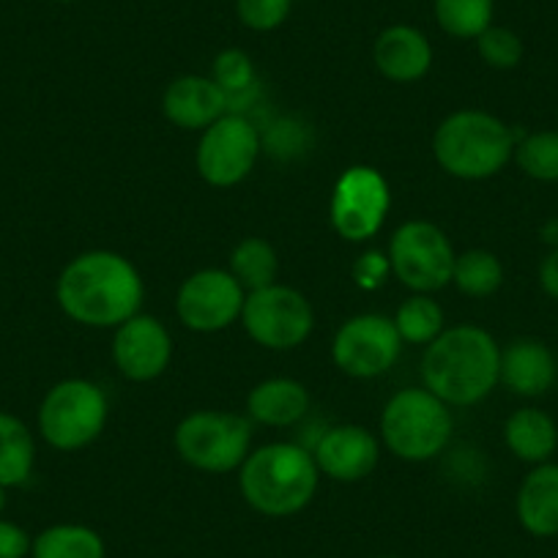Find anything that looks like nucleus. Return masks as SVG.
Returning <instances> with one entry per match:
<instances>
[{
  "instance_id": "1",
  "label": "nucleus",
  "mask_w": 558,
  "mask_h": 558,
  "mask_svg": "<svg viewBox=\"0 0 558 558\" xmlns=\"http://www.w3.org/2000/svg\"><path fill=\"white\" fill-rule=\"evenodd\" d=\"M146 296L137 268L118 252L94 250L74 257L58 277L56 299L74 324L118 329L134 318Z\"/></svg>"
},
{
  "instance_id": "2",
  "label": "nucleus",
  "mask_w": 558,
  "mask_h": 558,
  "mask_svg": "<svg viewBox=\"0 0 558 558\" xmlns=\"http://www.w3.org/2000/svg\"><path fill=\"white\" fill-rule=\"evenodd\" d=\"M501 378V348L482 326L444 329L427 345L422 359V380L447 405H476Z\"/></svg>"
},
{
  "instance_id": "3",
  "label": "nucleus",
  "mask_w": 558,
  "mask_h": 558,
  "mask_svg": "<svg viewBox=\"0 0 558 558\" xmlns=\"http://www.w3.org/2000/svg\"><path fill=\"white\" fill-rule=\"evenodd\" d=\"M320 471L313 454L296 444H266L241 465V496L266 518L299 514L318 490Z\"/></svg>"
},
{
  "instance_id": "4",
  "label": "nucleus",
  "mask_w": 558,
  "mask_h": 558,
  "mask_svg": "<svg viewBox=\"0 0 558 558\" xmlns=\"http://www.w3.org/2000/svg\"><path fill=\"white\" fill-rule=\"evenodd\" d=\"M518 134L485 110H458L433 134V154L449 175L485 181L501 173L514 157Z\"/></svg>"
},
{
  "instance_id": "5",
  "label": "nucleus",
  "mask_w": 558,
  "mask_h": 558,
  "mask_svg": "<svg viewBox=\"0 0 558 558\" xmlns=\"http://www.w3.org/2000/svg\"><path fill=\"white\" fill-rule=\"evenodd\" d=\"M454 430L452 411L430 389H402L380 413V436L391 454L425 463L447 449Z\"/></svg>"
},
{
  "instance_id": "6",
  "label": "nucleus",
  "mask_w": 558,
  "mask_h": 558,
  "mask_svg": "<svg viewBox=\"0 0 558 558\" xmlns=\"http://www.w3.org/2000/svg\"><path fill=\"white\" fill-rule=\"evenodd\" d=\"M107 425V397L96 384L69 378L52 386L39 405V433L58 452H74L101 436Z\"/></svg>"
},
{
  "instance_id": "7",
  "label": "nucleus",
  "mask_w": 558,
  "mask_h": 558,
  "mask_svg": "<svg viewBox=\"0 0 558 558\" xmlns=\"http://www.w3.org/2000/svg\"><path fill=\"white\" fill-rule=\"evenodd\" d=\"M252 425L225 411H195L175 427L181 460L206 474H230L250 458Z\"/></svg>"
},
{
  "instance_id": "8",
  "label": "nucleus",
  "mask_w": 558,
  "mask_h": 558,
  "mask_svg": "<svg viewBox=\"0 0 558 558\" xmlns=\"http://www.w3.org/2000/svg\"><path fill=\"white\" fill-rule=\"evenodd\" d=\"M454 246L433 222H405L395 230L389 244V266L402 286L416 293H436L452 282Z\"/></svg>"
},
{
  "instance_id": "9",
  "label": "nucleus",
  "mask_w": 558,
  "mask_h": 558,
  "mask_svg": "<svg viewBox=\"0 0 558 558\" xmlns=\"http://www.w3.org/2000/svg\"><path fill=\"white\" fill-rule=\"evenodd\" d=\"M241 324L257 345L268 351H293L313 335L315 315L304 293L274 282L246 293Z\"/></svg>"
},
{
  "instance_id": "10",
  "label": "nucleus",
  "mask_w": 558,
  "mask_h": 558,
  "mask_svg": "<svg viewBox=\"0 0 558 558\" xmlns=\"http://www.w3.org/2000/svg\"><path fill=\"white\" fill-rule=\"evenodd\" d=\"M260 154L257 129L241 116H222L203 129L197 143V173L211 186H235L252 173Z\"/></svg>"
},
{
  "instance_id": "11",
  "label": "nucleus",
  "mask_w": 558,
  "mask_h": 558,
  "mask_svg": "<svg viewBox=\"0 0 558 558\" xmlns=\"http://www.w3.org/2000/svg\"><path fill=\"white\" fill-rule=\"evenodd\" d=\"M402 340L395 320L384 315H356L337 329L331 359L351 378H378L400 359Z\"/></svg>"
},
{
  "instance_id": "12",
  "label": "nucleus",
  "mask_w": 558,
  "mask_h": 558,
  "mask_svg": "<svg viewBox=\"0 0 558 558\" xmlns=\"http://www.w3.org/2000/svg\"><path fill=\"white\" fill-rule=\"evenodd\" d=\"M391 192L373 168H351L340 175L331 195V225L345 241H367L384 228Z\"/></svg>"
},
{
  "instance_id": "13",
  "label": "nucleus",
  "mask_w": 558,
  "mask_h": 558,
  "mask_svg": "<svg viewBox=\"0 0 558 558\" xmlns=\"http://www.w3.org/2000/svg\"><path fill=\"white\" fill-rule=\"evenodd\" d=\"M244 299V288L235 282L233 274L222 268H203L186 277L184 286L179 288L175 313L186 329L211 335L228 329L241 318Z\"/></svg>"
},
{
  "instance_id": "14",
  "label": "nucleus",
  "mask_w": 558,
  "mask_h": 558,
  "mask_svg": "<svg viewBox=\"0 0 558 558\" xmlns=\"http://www.w3.org/2000/svg\"><path fill=\"white\" fill-rule=\"evenodd\" d=\"M173 359V340L165 324L154 315H134L112 337V362L129 380L146 384L159 378Z\"/></svg>"
},
{
  "instance_id": "15",
  "label": "nucleus",
  "mask_w": 558,
  "mask_h": 558,
  "mask_svg": "<svg viewBox=\"0 0 558 558\" xmlns=\"http://www.w3.org/2000/svg\"><path fill=\"white\" fill-rule=\"evenodd\" d=\"M380 447L367 427L340 425L324 433L315 447V463L324 476L335 482H359L378 465Z\"/></svg>"
},
{
  "instance_id": "16",
  "label": "nucleus",
  "mask_w": 558,
  "mask_h": 558,
  "mask_svg": "<svg viewBox=\"0 0 558 558\" xmlns=\"http://www.w3.org/2000/svg\"><path fill=\"white\" fill-rule=\"evenodd\" d=\"M558 380V362L550 345L536 337H520L507 348H501V378L498 384L507 386L518 397L547 395Z\"/></svg>"
},
{
  "instance_id": "17",
  "label": "nucleus",
  "mask_w": 558,
  "mask_h": 558,
  "mask_svg": "<svg viewBox=\"0 0 558 558\" xmlns=\"http://www.w3.org/2000/svg\"><path fill=\"white\" fill-rule=\"evenodd\" d=\"M228 110V96L222 94L211 77H201V74H184V77L173 80L165 88L162 96V112L173 126L186 129V132H197V129H208L214 121L225 116Z\"/></svg>"
},
{
  "instance_id": "18",
  "label": "nucleus",
  "mask_w": 558,
  "mask_h": 558,
  "mask_svg": "<svg viewBox=\"0 0 558 558\" xmlns=\"http://www.w3.org/2000/svg\"><path fill=\"white\" fill-rule=\"evenodd\" d=\"M373 58L378 72L391 83H416L433 66V45L413 25H389L375 39Z\"/></svg>"
},
{
  "instance_id": "19",
  "label": "nucleus",
  "mask_w": 558,
  "mask_h": 558,
  "mask_svg": "<svg viewBox=\"0 0 558 558\" xmlns=\"http://www.w3.org/2000/svg\"><path fill=\"white\" fill-rule=\"evenodd\" d=\"M514 512L525 534L536 539L558 536V463L547 460L542 465H531L518 487Z\"/></svg>"
},
{
  "instance_id": "20",
  "label": "nucleus",
  "mask_w": 558,
  "mask_h": 558,
  "mask_svg": "<svg viewBox=\"0 0 558 558\" xmlns=\"http://www.w3.org/2000/svg\"><path fill=\"white\" fill-rule=\"evenodd\" d=\"M507 449L529 465H542L553 460L558 449V425L547 411L534 405L518 408L504 425Z\"/></svg>"
},
{
  "instance_id": "21",
  "label": "nucleus",
  "mask_w": 558,
  "mask_h": 558,
  "mask_svg": "<svg viewBox=\"0 0 558 558\" xmlns=\"http://www.w3.org/2000/svg\"><path fill=\"white\" fill-rule=\"evenodd\" d=\"M246 411L257 425L291 427L310 411V395L293 378H268L250 391Z\"/></svg>"
},
{
  "instance_id": "22",
  "label": "nucleus",
  "mask_w": 558,
  "mask_h": 558,
  "mask_svg": "<svg viewBox=\"0 0 558 558\" xmlns=\"http://www.w3.org/2000/svg\"><path fill=\"white\" fill-rule=\"evenodd\" d=\"M36 441L23 418L0 411V487H20L31 480Z\"/></svg>"
},
{
  "instance_id": "23",
  "label": "nucleus",
  "mask_w": 558,
  "mask_h": 558,
  "mask_svg": "<svg viewBox=\"0 0 558 558\" xmlns=\"http://www.w3.org/2000/svg\"><path fill=\"white\" fill-rule=\"evenodd\" d=\"M31 558H107V547L88 525L58 523L36 536Z\"/></svg>"
},
{
  "instance_id": "24",
  "label": "nucleus",
  "mask_w": 558,
  "mask_h": 558,
  "mask_svg": "<svg viewBox=\"0 0 558 558\" xmlns=\"http://www.w3.org/2000/svg\"><path fill=\"white\" fill-rule=\"evenodd\" d=\"M228 271L233 274L235 282H239L246 293L274 286L279 274L277 250H274L266 239L250 235V239L239 241L235 250L230 252Z\"/></svg>"
},
{
  "instance_id": "25",
  "label": "nucleus",
  "mask_w": 558,
  "mask_h": 558,
  "mask_svg": "<svg viewBox=\"0 0 558 558\" xmlns=\"http://www.w3.org/2000/svg\"><path fill=\"white\" fill-rule=\"evenodd\" d=\"M493 0H433L438 28L452 39H476L493 25Z\"/></svg>"
},
{
  "instance_id": "26",
  "label": "nucleus",
  "mask_w": 558,
  "mask_h": 558,
  "mask_svg": "<svg viewBox=\"0 0 558 558\" xmlns=\"http://www.w3.org/2000/svg\"><path fill=\"white\" fill-rule=\"evenodd\" d=\"M452 282L465 296L487 299L504 286V266L490 250H469L454 260Z\"/></svg>"
},
{
  "instance_id": "27",
  "label": "nucleus",
  "mask_w": 558,
  "mask_h": 558,
  "mask_svg": "<svg viewBox=\"0 0 558 558\" xmlns=\"http://www.w3.org/2000/svg\"><path fill=\"white\" fill-rule=\"evenodd\" d=\"M397 335L411 345H430L444 331V310L427 293L405 299L395 315Z\"/></svg>"
},
{
  "instance_id": "28",
  "label": "nucleus",
  "mask_w": 558,
  "mask_h": 558,
  "mask_svg": "<svg viewBox=\"0 0 558 558\" xmlns=\"http://www.w3.org/2000/svg\"><path fill=\"white\" fill-rule=\"evenodd\" d=\"M514 162L529 179L542 184H558V132L542 129L518 137L514 146Z\"/></svg>"
},
{
  "instance_id": "29",
  "label": "nucleus",
  "mask_w": 558,
  "mask_h": 558,
  "mask_svg": "<svg viewBox=\"0 0 558 558\" xmlns=\"http://www.w3.org/2000/svg\"><path fill=\"white\" fill-rule=\"evenodd\" d=\"M211 80L228 96V105L233 99H246V96H252L257 90L255 63H252V58L244 50H235V47L222 50L214 58Z\"/></svg>"
},
{
  "instance_id": "30",
  "label": "nucleus",
  "mask_w": 558,
  "mask_h": 558,
  "mask_svg": "<svg viewBox=\"0 0 558 558\" xmlns=\"http://www.w3.org/2000/svg\"><path fill=\"white\" fill-rule=\"evenodd\" d=\"M474 41L482 61L490 69H498V72L520 66V61H523L525 56L523 39H520L512 28H504V25H490V28L482 31Z\"/></svg>"
},
{
  "instance_id": "31",
  "label": "nucleus",
  "mask_w": 558,
  "mask_h": 558,
  "mask_svg": "<svg viewBox=\"0 0 558 558\" xmlns=\"http://www.w3.org/2000/svg\"><path fill=\"white\" fill-rule=\"evenodd\" d=\"M293 0H235V14L241 25L255 34H268L291 17Z\"/></svg>"
},
{
  "instance_id": "32",
  "label": "nucleus",
  "mask_w": 558,
  "mask_h": 558,
  "mask_svg": "<svg viewBox=\"0 0 558 558\" xmlns=\"http://www.w3.org/2000/svg\"><path fill=\"white\" fill-rule=\"evenodd\" d=\"M34 539L23 525L12 520H0V558H28Z\"/></svg>"
},
{
  "instance_id": "33",
  "label": "nucleus",
  "mask_w": 558,
  "mask_h": 558,
  "mask_svg": "<svg viewBox=\"0 0 558 558\" xmlns=\"http://www.w3.org/2000/svg\"><path fill=\"white\" fill-rule=\"evenodd\" d=\"M539 288L547 299L558 302V246H550L539 263Z\"/></svg>"
},
{
  "instance_id": "34",
  "label": "nucleus",
  "mask_w": 558,
  "mask_h": 558,
  "mask_svg": "<svg viewBox=\"0 0 558 558\" xmlns=\"http://www.w3.org/2000/svg\"><path fill=\"white\" fill-rule=\"evenodd\" d=\"M7 509V487H0V514Z\"/></svg>"
},
{
  "instance_id": "35",
  "label": "nucleus",
  "mask_w": 558,
  "mask_h": 558,
  "mask_svg": "<svg viewBox=\"0 0 558 558\" xmlns=\"http://www.w3.org/2000/svg\"><path fill=\"white\" fill-rule=\"evenodd\" d=\"M56 3H77V0H56Z\"/></svg>"
},
{
  "instance_id": "36",
  "label": "nucleus",
  "mask_w": 558,
  "mask_h": 558,
  "mask_svg": "<svg viewBox=\"0 0 558 558\" xmlns=\"http://www.w3.org/2000/svg\"><path fill=\"white\" fill-rule=\"evenodd\" d=\"M378 558H400V556H378Z\"/></svg>"
}]
</instances>
